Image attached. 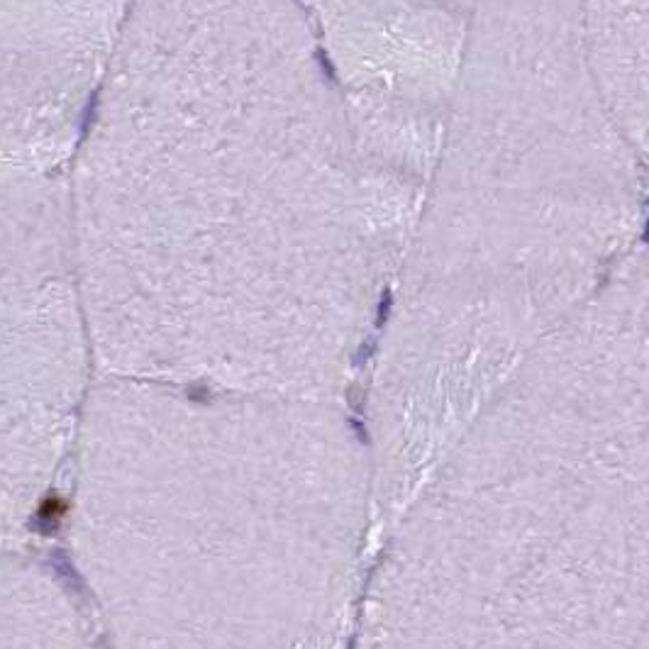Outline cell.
Returning <instances> with one entry per match:
<instances>
[{
  "label": "cell",
  "instance_id": "1",
  "mask_svg": "<svg viewBox=\"0 0 649 649\" xmlns=\"http://www.w3.org/2000/svg\"><path fill=\"white\" fill-rule=\"evenodd\" d=\"M278 0H135L66 166L95 369L251 393L296 232Z\"/></svg>",
  "mask_w": 649,
  "mask_h": 649
},
{
  "label": "cell",
  "instance_id": "2",
  "mask_svg": "<svg viewBox=\"0 0 649 649\" xmlns=\"http://www.w3.org/2000/svg\"><path fill=\"white\" fill-rule=\"evenodd\" d=\"M266 415L251 393L90 388L73 549L110 649H271Z\"/></svg>",
  "mask_w": 649,
  "mask_h": 649
},
{
  "label": "cell",
  "instance_id": "3",
  "mask_svg": "<svg viewBox=\"0 0 649 649\" xmlns=\"http://www.w3.org/2000/svg\"><path fill=\"white\" fill-rule=\"evenodd\" d=\"M93 369L66 174L0 186V554L78 434Z\"/></svg>",
  "mask_w": 649,
  "mask_h": 649
},
{
  "label": "cell",
  "instance_id": "4",
  "mask_svg": "<svg viewBox=\"0 0 649 649\" xmlns=\"http://www.w3.org/2000/svg\"><path fill=\"white\" fill-rule=\"evenodd\" d=\"M0 649H93L71 588L54 568L0 554Z\"/></svg>",
  "mask_w": 649,
  "mask_h": 649
},
{
  "label": "cell",
  "instance_id": "5",
  "mask_svg": "<svg viewBox=\"0 0 649 649\" xmlns=\"http://www.w3.org/2000/svg\"><path fill=\"white\" fill-rule=\"evenodd\" d=\"M391 308H393V296H391V291H383V296H381L379 305H376V327H383L386 320H388L391 315Z\"/></svg>",
  "mask_w": 649,
  "mask_h": 649
},
{
  "label": "cell",
  "instance_id": "6",
  "mask_svg": "<svg viewBox=\"0 0 649 649\" xmlns=\"http://www.w3.org/2000/svg\"><path fill=\"white\" fill-rule=\"evenodd\" d=\"M645 242H649V218H647V225H645Z\"/></svg>",
  "mask_w": 649,
  "mask_h": 649
}]
</instances>
